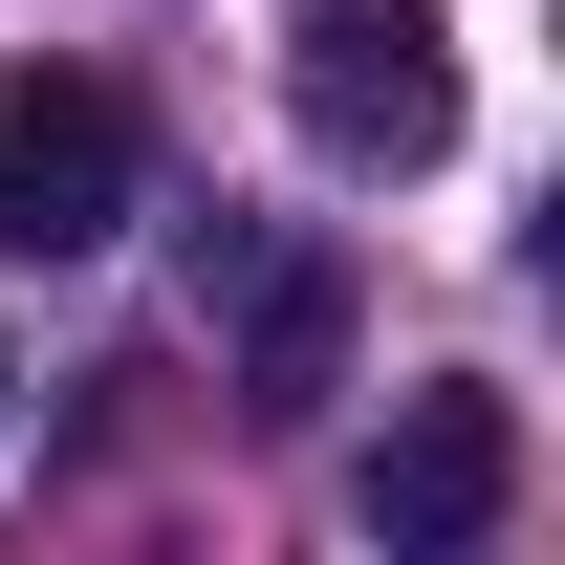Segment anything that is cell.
<instances>
[{
	"instance_id": "2",
	"label": "cell",
	"mask_w": 565,
	"mask_h": 565,
	"mask_svg": "<svg viewBox=\"0 0 565 565\" xmlns=\"http://www.w3.org/2000/svg\"><path fill=\"white\" fill-rule=\"evenodd\" d=\"M131 217H152V131H131V87L22 66V87H0V239H22V262H109Z\"/></svg>"
},
{
	"instance_id": "4",
	"label": "cell",
	"mask_w": 565,
	"mask_h": 565,
	"mask_svg": "<svg viewBox=\"0 0 565 565\" xmlns=\"http://www.w3.org/2000/svg\"><path fill=\"white\" fill-rule=\"evenodd\" d=\"M217 282H239V349H262V392H327V349H349V282H327V262H282V239H239Z\"/></svg>"
},
{
	"instance_id": "3",
	"label": "cell",
	"mask_w": 565,
	"mask_h": 565,
	"mask_svg": "<svg viewBox=\"0 0 565 565\" xmlns=\"http://www.w3.org/2000/svg\"><path fill=\"white\" fill-rule=\"evenodd\" d=\"M370 544H479L500 500H522V414H500V392H414V414L370 435Z\"/></svg>"
},
{
	"instance_id": "5",
	"label": "cell",
	"mask_w": 565,
	"mask_h": 565,
	"mask_svg": "<svg viewBox=\"0 0 565 565\" xmlns=\"http://www.w3.org/2000/svg\"><path fill=\"white\" fill-rule=\"evenodd\" d=\"M0 392H22V370H0Z\"/></svg>"
},
{
	"instance_id": "1",
	"label": "cell",
	"mask_w": 565,
	"mask_h": 565,
	"mask_svg": "<svg viewBox=\"0 0 565 565\" xmlns=\"http://www.w3.org/2000/svg\"><path fill=\"white\" fill-rule=\"evenodd\" d=\"M282 109L327 174H435L457 152V22L435 0H282Z\"/></svg>"
}]
</instances>
